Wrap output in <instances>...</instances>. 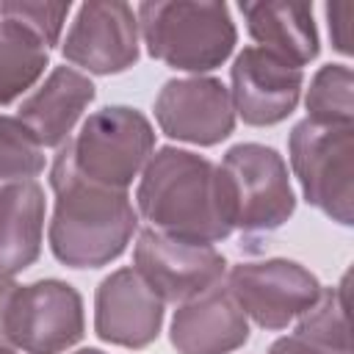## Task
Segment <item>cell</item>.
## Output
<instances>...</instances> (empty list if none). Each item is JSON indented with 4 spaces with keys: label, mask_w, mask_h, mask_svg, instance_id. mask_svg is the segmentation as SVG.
Segmentation results:
<instances>
[{
    "label": "cell",
    "mask_w": 354,
    "mask_h": 354,
    "mask_svg": "<svg viewBox=\"0 0 354 354\" xmlns=\"http://www.w3.org/2000/svg\"><path fill=\"white\" fill-rule=\"evenodd\" d=\"M138 205L171 238L210 243L232 230L221 171L191 152L163 149L147 169Z\"/></svg>",
    "instance_id": "cell-1"
},
{
    "label": "cell",
    "mask_w": 354,
    "mask_h": 354,
    "mask_svg": "<svg viewBox=\"0 0 354 354\" xmlns=\"http://www.w3.org/2000/svg\"><path fill=\"white\" fill-rule=\"evenodd\" d=\"M53 188L58 207L50 235L53 252L64 263L100 266L124 249L136 227V213L124 191L86 180L75 169L69 147L55 160Z\"/></svg>",
    "instance_id": "cell-2"
},
{
    "label": "cell",
    "mask_w": 354,
    "mask_h": 354,
    "mask_svg": "<svg viewBox=\"0 0 354 354\" xmlns=\"http://www.w3.org/2000/svg\"><path fill=\"white\" fill-rule=\"evenodd\" d=\"M138 22L149 53L177 69H210L235 41L230 11L218 3H144Z\"/></svg>",
    "instance_id": "cell-3"
},
{
    "label": "cell",
    "mask_w": 354,
    "mask_h": 354,
    "mask_svg": "<svg viewBox=\"0 0 354 354\" xmlns=\"http://www.w3.org/2000/svg\"><path fill=\"white\" fill-rule=\"evenodd\" d=\"M218 171L232 227L238 224L246 232H268L290 216L293 196L285 166L274 149L241 144L224 158Z\"/></svg>",
    "instance_id": "cell-4"
},
{
    "label": "cell",
    "mask_w": 354,
    "mask_h": 354,
    "mask_svg": "<svg viewBox=\"0 0 354 354\" xmlns=\"http://www.w3.org/2000/svg\"><path fill=\"white\" fill-rule=\"evenodd\" d=\"M149 147L152 133L141 113L130 108H105L83 124L69 155L86 180L122 191L141 169Z\"/></svg>",
    "instance_id": "cell-5"
},
{
    "label": "cell",
    "mask_w": 354,
    "mask_h": 354,
    "mask_svg": "<svg viewBox=\"0 0 354 354\" xmlns=\"http://www.w3.org/2000/svg\"><path fill=\"white\" fill-rule=\"evenodd\" d=\"M293 166L304 194L329 216L348 221L351 205V130L348 124L304 122L290 138Z\"/></svg>",
    "instance_id": "cell-6"
},
{
    "label": "cell",
    "mask_w": 354,
    "mask_h": 354,
    "mask_svg": "<svg viewBox=\"0 0 354 354\" xmlns=\"http://www.w3.org/2000/svg\"><path fill=\"white\" fill-rule=\"evenodd\" d=\"M83 329L80 299L69 285L36 282L17 288L8 310V343L30 354H55Z\"/></svg>",
    "instance_id": "cell-7"
},
{
    "label": "cell",
    "mask_w": 354,
    "mask_h": 354,
    "mask_svg": "<svg viewBox=\"0 0 354 354\" xmlns=\"http://www.w3.org/2000/svg\"><path fill=\"white\" fill-rule=\"evenodd\" d=\"M138 277L152 288L158 299H188L210 285L224 271V260L210 249V243H194L171 238L163 232H144L136 246Z\"/></svg>",
    "instance_id": "cell-8"
},
{
    "label": "cell",
    "mask_w": 354,
    "mask_h": 354,
    "mask_svg": "<svg viewBox=\"0 0 354 354\" xmlns=\"http://www.w3.org/2000/svg\"><path fill=\"white\" fill-rule=\"evenodd\" d=\"M230 290L235 301L260 326H285L296 313L313 307L315 279L293 263H257L238 266L230 274Z\"/></svg>",
    "instance_id": "cell-9"
},
{
    "label": "cell",
    "mask_w": 354,
    "mask_h": 354,
    "mask_svg": "<svg viewBox=\"0 0 354 354\" xmlns=\"http://www.w3.org/2000/svg\"><path fill=\"white\" fill-rule=\"evenodd\" d=\"M64 53L91 72H119L136 61V17L124 3H88L80 8Z\"/></svg>",
    "instance_id": "cell-10"
},
{
    "label": "cell",
    "mask_w": 354,
    "mask_h": 354,
    "mask_svg": "<svg viewBox=\"0 0 354 354\" xmlns=\"http://www.w3.org/2000/svg\"><path fill=\"white\" fill-rule=\"evenodd\" d=\"M232 86L241 116L252 124H271L296 105L301 72L263 47H246L232 66Z\"/></svg>",
    "instance_id": "cell-11"
},
{
    "label": "cell",
    "mask_w": 354,
    "mask_h": 354,
    "mask_svg": "<svg viewBox=\"0 0 354 354\" xmlns=\"http://www.w3.org/2000/svg\"><path fill=\"white\" fill-rule=\"evenodd\" d=\"M158 119L169 136L213 144L232 127L230 97L216 80L169 83L158 100Z\"/></svg>",
    "instance_id": "cell-12"
},
{
    "label": "cell",
    "mask_w": 354,
    "mask_h": 354,
    "mask_svg": "<svg viewBox=\"0 0 354 354\" xmlns=\"http://www.w3.org/2000/svg\"><path fill=\"white\" fill-rule=\"evenodd\" d=\"M160 299L136 271H119L97 296V332L122 346H144L158 335Z\"/></svg>",
    "instance_id": "cell-13"
},
{
    "label": "cell",
    "mask_w": 354,
    "mask_h": 354,
    "mask_svg": "<svg viewBox=\"0 0 354 354\" xmlns=\"http://www.w3.org/2000/svg\"><path fill=\"white\" fill-rule=\"evenodd\" d=\"M174 346L183 354H224L246 340V318L232 290L210 285L174 318Z\"/></svg>",
    "instance_id": "cell-14"
},
{
    "label": "cell",
    "mask_w": 354,
    "mask_h": 354,
    "mask_svg": "<svg viewBox=\"0 0 354 354\" xmlns=\"http://www.w3.org/2000/svg\"><path fill=\"white\" fill-rule=\"evenodd\" d=\"M91 97V80L69 66H58L47 83L19 108V122L39 138V144H61Z\"/></svg>",
    "instance_id": "cell-15"
},
{
    "label": "cell",
    "mask_w": 354,
    "mask_h": 354,
    "mask_svg": "<svg viewBox=\"0 0 354 354\" xmlns=\"http://www.w3.org/2000/svg\"><path fill=\"white\" fill-rule=\"evenodd\" d=\"M241 14L246 17V28L252 39H257L263 50H268L282 61L301 66L318 53V36L310 6L243 3Z\"/></svg>",
    "instance_id": "cell-16"
},
{
    "label": "cell",
    "mask_w": 354,
    "mask_h": 354,
    "mask_svg": "<svg viewBox=\"0 0 354 354\" xmlns=\"http://www.w3.org/2000/svg\"><path fill=\"white\" fill-rule=\"evenodd\" d=\"M44 199L36 183H14L0 191V277L25 268L39 254Z\"/></svg>",
    "instance_id": "cell-17"
},
{
    "label": "cell",
    "mask_w": 354,
    "mask_h": 354,
    "mask_svg": "<svg viewBox=\"0 0 354 354\" xmlns=\"http://www.w3.org/2000/svg\"><path fill=\"white\" fill-rule=\"evenodd\" d=\"M47 44L25 25L0 17V105L22 94L44 69Z\"/></svg>",
    "instance_id": "cell-18"
},
{
    "label": "cell",
    "mask_w": 354,
    "mask_h": 354,
    "mask_svg": "<svg viewBox=\"0 0 354 354\" xmlns=\"http://www.w3.org/2000/svg\"><path fill=\"white\" fill-rule=\"evenodd\" d=\"M315 124H348L351 116V72L346 66H324L307 97Z\"/></svg>",
    "instance_id": "cell-19"
},
{
    "label": "cell",
    "mask_w": 354,
    "mask_h": 354,
    "mask_svg": "<svg viewBox=\"0 0 354 354\" xmlns=\"http://www.w3.org/2000/svg\"><path fill=\"white\" fill-rule=\"evenodd\" d=\"M44 155L39 138L19 122L0 116V177L30 180L41 171Z\"/></svg>",
    "instance_id": "cell-20"
},
{
    "label": "cell",
    "mask_w": 354,
    "mask_h": 354,
    "mask_svg": "<svg viewBox=\"0 0 354 354\" xmlns=\"http://www.w3.org/2000/svg\"><path fill=\"white\" fill-rule=\"evenodd\" d=\"M69 14V3L50 6V3H0V17H8L36 33L47 47L58 41L61 25Z\"/></svg>",
    "instance_id": "cell-21"
},
{
    "label": "cell",
    "mask_w": 354,
    "mask_h": 354,
    "mask_svg": "<svg viewBox=\"0 0 354 354\" xmlns=\"http://www.w3.org/2000/svg\"><path fill=\"white\" fill-rule=\"evenodd\" d=\"M19 285L0 279V346L8 343V310H11V299L17 293Z\"/></svg>",
    "instance_id": "cell-22"
},
{
    "label": "cell",
    "mask_w": 354,
    "mask_h": 354,
    "mask_svg": "<svg viewBox=\"0 0 354 354\" xmlns=\"http://www.w3.org/2000/svg\"><path fill=\"white\" fill-rule=\"evenodd\" d=\"M80 354H100V351H80Z\"/></svg>",
    "instance_id": "cell-23"
},
{
    "label": "cell",
    "mask_w": 354,
    "mask_h": 354,
    "mask_svg": "<svg viewBox=\"0 0 354 354\" xmlns=\"http://www.w3.org/2000/svg\"><path fill=\"white\" fill-rule=\"evenodd\" d=\"M0 354H11V351H6V348H0Z\"/></svg>",
    "instance_id": "cell-24"
}]
</instances>
